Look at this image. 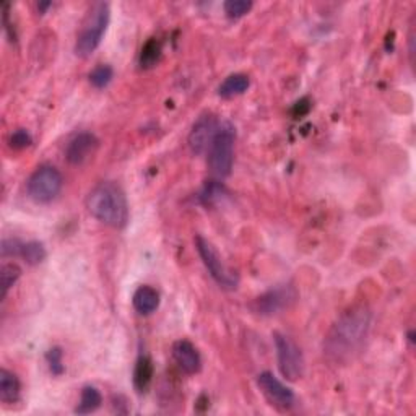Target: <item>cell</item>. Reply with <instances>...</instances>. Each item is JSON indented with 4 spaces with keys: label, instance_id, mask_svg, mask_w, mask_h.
Masks as SVG:
<instances>
[{
    "label": "cell",
    "instance_id": "cell-17",
    "mask_svg": "<svg viewBox=\"0 0 416 416\" xmlns=\"http://www.w3.org/2000/svg\"><path fill=\"white\" fill-rule=\"evenodd\" d=\"M101 403H102V395L100 390L96 387H91V385H86V387H83L82 390L80 402L77 405L75 413L77 415L93 413L101 407Z\"/></svg>",
    "mask_w": 416,
    "mask_h": 416
},
{
    "label": "cell",
    "instance_id": "cell-26",
    "mask_svg": "<svg viewBox=\"0 0 416 416\" xmlns=\"http://www.w3.org/2000/svg\"><path fill=\"white\" fill-rule=\"evenodd\" d=\"M22 246H23V242H20L18 239L5 238L2 241V256L3 257L20 256V252H22Z\"/></svg>",
    "mask_w": 416,
    "mask_h": 416
},
{
    "label": "cell",
    "instance_id": "cell-23",
    "mask_svg": "<svg viewBox=\"0 0 416 416\" xmlns=\"http://www.w3.org/2000/svg\"><path fill=\"white\" fill-rule=\"evenodd\" d=\"M46 361L49 364V369H51V373L54 376H62L63 371V353H62V348H59V346H54L47 351L46 355Z\"/></svg>",
    "mask_w": 416,
    "mask_h": 416
},
{
    "label": "cell",
    "instance_id": "cell-2",
    "mask_svg": "<svg viewBox=\"0 0 416 416\" xmlns=\"http://www.w3.org/2000/svg\"><path fill=\"white\" fill-rule=\"evenodd\" d=\"M88 213L111 228H124L129 222V203L119 184L100 183L90 190L85 200Z\"/></svg>",
    "mask_w": 416,
    "mask_h": 416
},
{
    "label": "cell",
    "instance_id": "cell-20",
    "mask_svg": "<svg viewBox=\"0 0 416 416\" xmlns=\"http://www.w3.org/2000/svg\"><path fill=\"white\" fill-rule=\"evenodd\" d=\"M20 277H22V268H20L17 263H12V262L3 263L2 268H0V280H2L3 298H7L8 291L12 290Z\"/></svg>",
    "mask_w": 416,
    "mask_h": 416
},
{
    "label": "cell",
    "instance_id": "cell-28",
    "mask_svg": "<svg viewBox=\"0 0 416 416\" xmlns=\"http://www.w3.org/2000/svg\"><path fill=\"white\" fill-rule=\"evenodd\" d=\"M49 7H51V2H43V3H38L39 12H44V10L49 8Z\"/></svg>",
    "mask_w": 416,
    "mask_h": 416
},
{
    "label": "cell",
    "instance_id": "cell-9",
    "mask_svg": "<svg viewBox=\"0 0 416 416\" xmlns=\"http://www.w3.org/2000/svg\"><path fill=\"white\" fill-rule=\"evenodd\" d=\"M257 385L270 405L278 410H290L295 405V392L275 378L272 373H261L257 376Z\"/></svg>",
    "mask_w": 416,
    "mask_h": 416
},
{
    "label": "cell",
    "instance_id": "cell-22",
    "mask_svg": "<svg viewBox=\"0 0 416 416\" xmlns=\"http://www.w3.org/2000/svg\"><path fill=\"white\" fill-rule=\"evenodd\" d=\"M252 2L251 0H228V2L223 3L224 13H226L228 18L238 20L244 17V15L251 12L252 8Z\"/></svg>",
    "mask_w": 416,
    "mask_h": 416
},
{
    "label": "cell",
    "instance_id": "cell-5",
    "mask_svg": "<svg viewBox=\"0 0 416 416\" xmlns=\"http://www.w3.org/2000/svg\"><path fill=\"white\" fill-rule=\"evenodd\" d=\"M273 341H275L278 369H280L283 378L290 383L300 380L305 376L306 369V361L300 346L290 337L283 335L280 332L273 334Z\"/></svg>",
    "mask_w": 416,
    "mask_h": 416
},
{
    "label": "cell",
    "instance_id": "cell-14",
    "mask_svg": "<svg viewBox=\"0 0 416 416\" xmlns=\"http://www.w3.org/2000/svg\"><path fill=\"white\" fill-rule=\"evenodd\" d=\"M155 366L148 356H140L134 369V385L139 394H145L153 383Z\"/></svg>",
    "mask_w": 416,
    "mask_h": 416
},
{
    "label": "cell",
    "instance_id": "cell-12",
    "mask_svg": "<svg viewBox=\"0 0 416 416\" xmlns=\"http://www.w3.org/2000/svg\"><path fill=\"white\" fill-rule=\"evenodd\" d=\"M173 358L179 369L185 374H197L202 369V356L189 340H178L173 344Z\"/></svg>",
    "mask_w": 416,
    "mask_h": 416
},
{
    "label": "cell",
    "instance_id": "cell-7",
    "mask_svg": "<svg viewBox=\"0 0 416 416\" xmlns=\"http://www.w3.org/2000/svg\"><path fill=\"white\" fill-rule=\"evenodd\" d=\"M195 249H197L200 259H202L203 265L207 267L210 275L219 286L224 290H236L239 285V278L231 268L224 265V262L219 257L217 249L212 246V242H208L207 239L202 236H195L194 239Z\"/></svg>",
    "mask_w": 416,
    "mask_h": 416
},
{
    "label": "cell",
    "instance_id": "cell-11",
    "mask_svg": "<svg viewBox=\"0 0 416 416\" xmlns=\"http://www.w3.org/2000/svg\"><path fill=\"white\" fill-rule=\"evenodd\" d=\"M100 140L91 132H82L68 141L66 148V160L72 166H82L96 153Z\"/></svg>",
    "mask_w": 416,
    "mask_h": 416
},
{
    "label": "cell",
    "instance_id": "cell-18",
    "mask_svg": "<svg viewBox=\"0 0 416 416\" xmlns=\"http://www.w3.org/2000/svg\"><path fill=\"white\" fill-rule=\"evenodd\" d=\"M161 54H163V47H161V43L158 39L151 38L145 43V46L141 47L139 63L141 68H153L156 63L160 62Z\"/></svg>",
    "mask_w": 416,
    "mask_h": 416
},
{
    "label": "cell",
    "instance_id": "cell-27",
    "mask_svg": "<svg viewBox=\"0 0 416 416\" xmlns=\"http://www.w3.org/2000/svg\"><path fill=\"white\" fill-rule=\"evenodd\" d=\"M309 109H311V105H309V100H301V101H298L296 105H295V107H293V116L295 117H301V116H305V114H307V112H309Z\"/></svg>",
    "mask_w": 416,
    "mask_h": 416
},
{
    "label": "cell",
    "instance_id": "cell-15",
    "mask_svg": "<svg viewBox=\"0 0 416 416\" xmlns=\"http://www.w3.org/2000/svg\"><path fill=\"white\" fill-rule=\"evenodd\" d=\"M22 395V385L13 373L8 369H0V400L3 403H17Z\"/></svg>",
    "mask_w": 416,
    "mask_h": 416
},
{
    "label": "cell",
    "instance_id": "cell-29",
    "mask_svg": "<svg viewBox=\"0 0 416 416\" xmlns=\"http://www.w3.org/2000/svg\"><path fill=\"white\" fill-rule=\"evenodd\" d=\"M413 335H415V334H413V332H410V334H408V340H410V341H412V344H413V341H415V339H413Z\"/></svg>",
    "mask_w": 416,
    "mask_h": 416
},
{
    "label": "cell",
    "instance_id": "cell-4",
    "mask_svg": "<svg viewBox=\"0 0 416 416\" xmlns=\"http://www.w3.org/2000/svg\"><path fill=\"white\" fill-rule=\"evenodd\" d=\"M234 144H236V129L231 122H222L207 151L208 169L215 179H224L231 174Z\"/></svg>",
    "mask_w": 416,
    "mask_h": 416
},
{
    "label": "cell",
    "instance_id": "cell-8",
    "mask_svg": "<svg viewBox=\"0 0 416 416\" xmlns=\"http://www.w3.org/2000/svg\"><path fill=\"white\" fill-rule=\"evenodd\" d=\"M296 300L298 291L295 286L280 285L256 298V300L251 302V309L254 314L257 316L270 317L280 314V312L285 309H290L296 302Z\"/></svg>",
    "mask_w": 416,
    "mask_h": 416
},
{
    "label": "cell",
    "instance_id": "cell-1",
    "mask_svg": "<svg viewBox=\"0 0 416 416\" xmlns=\"http://www.w3.org/2000/svg\"><path fill=\"white\" fill-rule=\"evenodd\" d=\"M373 312L366 306H353L341 314L324 340V355L335 364H346L363 348L368 339Z\"/></svg>",
    "mask_w": 416,
    "mask_h": 416
},
{
    "label": "cell",
    "instance_id": "cell-25",
    "mask_svg": "<svg viewBox=\"0 0 416 416\" xmlns=\"http://www.w3.org/2000/svg\"><path fill=\"white\" fill-rule=\"evenodd\" d=\"M33 144V137L29 135L28 130L18 129L10 135V146L15 150H23Z\"/></svg>",
    "mask_w": 416,
    "mask_h": 416
},
{
    "label": "cell",
    "instance_id": "cell-24",
    "mask_svg": "<svg viewBox=\"0 0 416 416\" xmlns=\"http://www.w3.org/2000/svg\"><path fill=\"white\" fill-rule=\"evenodd\" d=\"M224 194V187L222 184L218 183V180H210V183L205 184V187L202 190V200L205 203H213L217 202V200H219L223 197Z\"/></svg>",
    "mask_w": 416,
    "mask_h": 416
},
{
    "label": "cell",
    "instance_id": "cell-13",
    "mask_svg": "<svg viewBox=\"0 0 416 416\" xmlns=\"http://www.w3.org/2000/svg\"><path fill=\"white\" fill-rule=\"evenodd\" d=\"M132 305H134L135 311L141 316H150L158 309L160 306V293L155 290L153 286L144 285L134 293L132 298Z\"/></svg>",
    "mask_w": 416,
    "mask_h": 416
},
{
    "label": "cell",
    "instance_id": "cell-16",
    "mask_svg": "<svg viewBox=\"0 0 416 416\" xmlns=\"http://www.w3.org/2000/svg\"><path fill=\"white\" fill-rule=\"evenodd\" d=\"M249 86H251V80H249L247 75H244V73H233V75L224 78L222 85H219L218 95L222 98H234L246 93Z\"/></svg>",
    "mask_w": 416,
    "mask_h": 416
},
{
    "label": "cell",
    "instance_id": "cell-21",
    "mask_svg": "<svg viewBox=\"0 0 416 416\" xmlns=\"http://www.w3.org/2000/svg\"><path fill=\"white\" fill-rule=\"evenodd\" d=\"M112 77H114V70H112L111 66H107V63H101V66H98L93 68L90 72V83L95 88H105L111 83Z\"/></svg>",
    "mask_w": 416,
    "mask_h": 416
},
{
    "label": "cell",
    "instance_id": "cell-3",
    "mask_svg": "<svg viewBox=\"0 0 416 416\" xmlns=\"http://www.w3.org/2000/svg\"><path fill=\"white\" fill-rule=\"evenodd\" d=\"M111 20V7L107 2H96L88 10L83 20L80 31L75 43V54L80 57H88L96 51L105 36L107 24Z\"/></svg>",
    "mask_w": 416,
    "mask_h": 416
},
{
    "label": "cell",
    "instance_id": "cell-19",
    "mask_svg": "<svg viewBox=\"0 0 416 416\" xmlns=\"http://www.w3.org/2000/svg\"><path fill=\"white\" fill-rule=\"evenodd\" d=\"M20 257H23L24 262L29 263V265H38V263H41L46 259V249L38 241L26 242L22 246Z\"/></svg>",
    "mask_w": 416,
    "mask_h": 416
},
{
    "label": "cell",
    "instance_id": "cell-10",
    "mask_svg": "<svg viewBox=\"0 0 416 416\" xmlns=\"http://www.w3.org/2000/svg\"><path fill=\"white\" fill-rule=\"evenodd\" d=\"M219 124H222V122L213 114H203L194 122L192 129H190L187 137L189 148L194 155L207 153L215 135H217L219 129Z\"/></svg>",
    "mask_w": 416,
    "mask_h": 416
},
{
    "label": "cell",
    "instance_id": "cell-6",
    "mask_svg": "<svg viewBox=\"0 0 416 416\" xmlns=\"http://www.w3.org/2000/svg\"><path fill=\"white\" fill-rule=\"evenodd\" d=\"M63 178L61 171L54 166H41L29 176L26 190L29 199L36 203H49L61 194Z\"/></svg>",
    "mask_w": 416,
    "mask_h": 416
}]
</instances>
